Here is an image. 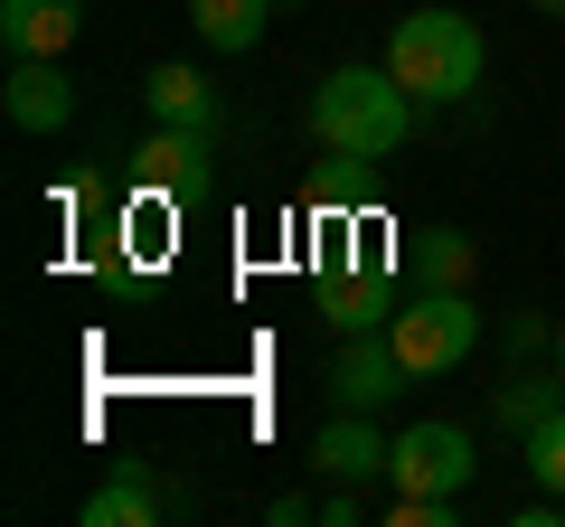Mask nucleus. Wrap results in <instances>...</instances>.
<instances>
[{"instance_id":"f257e3e1","label":"nucleus","mask_w":565,"mask_h":527,"mask_svg":"<svg viewBox=\"0 0 565 527\" xmlns=\"http://www.w3.org/2000/svg\"><path fill=\"white\" fill-rule=\"evenodd\" d=\"M405 132H415V95L386 76V57L377 66H330L311 85V142L330 161H386Z\"/></svg>"},{"instance_id":"f03ea898","label":"nucleus","mask_w":565,"mask_h":527,"mask_svg":"<svg viewBox=\"0 0 565 527\" xmlns=\"http://www.w3.org/2000/svg\"><path fill=\"white\" fill-rule=\"evenodd\" d=\"M386 76L405 85L415 104H462L481 85V29L462 10H405L386 29Z\"/></svg>"},{"instance_id":"7ed1b4c3","label":"nucleus","mask_w":565,"mask_h":527,"mask_svg":"<svg viewBox=\"0 0 565 527\" xmlns=\"http://www.w3.org/2000/svg\"><path fill=\"white\" fill-rule=\"evenodd\" d=\"M386 340H396L405 377H452V367L481 348V311H471V292H462V283H424L415 302H396Z\"/></svg>"},{"instance_id":"20e7f679","label":"nucleus","mask_w":565,"mask_h":527,"mask_svg":"<svg viewBox=\"0 0 565 527\" xmlns=\"http://www.w3.org/2000/svg\"><path fill=\"white\" fill-rule=\"evenodd\" d=\"M471 471H481V452H471L462 424H405L396 452H386V481L396 490H452V499H462Z\"/></svg>"},{"instance_id":"39448f33","label":"nucleus","mask_w":565,"mask_h":527,"mask_svg":"<svg viewBox=\"0 0 565 527\" xmlns=\"http://www.w3.org/2000/svg\"><path fill=\"white\" fill-rule=\"evenodd\" d=\"M0 114L20 122V132H66V122H76V76H66L57 57H10Z\"/></svg>"},{"instance_id":"423d86ee","label":"nucleus","mask_w":565,"mask_h":527,"mask_svg":"<svg viewBox=\"0 0 565 527\" xmlns=\"http://www.w3.org/2000/svg\"><path fill=\"white\" fill-rule=\"evenodd\" d=\"M396 386H415V377H405V358H396V340H386V330H349V348L330 358V396L359 406V415H377Z\"/></svg>"},{"instance_id":"0eeeda50","label":"nucleus","mask_w":565,"mask_h":527,"mask_svg":"<svg viewBox=\"0 0 565 527\" xmlns=\"http://www.w3.org/2000/svg\"><path fill=\"white\" fill-rule=\"evenodd\" d=\"M386 452H396V433H377V415L359 406H340L311 433V471H330V481H386Z\"/></svg>"},{"instance_id":"6e6552de","label":"nucleus","mask_w":565,"mask_h":527,"mask_svg":"<svg viewBox=\"0 0 565 527\" xmlns=\"http://www.w3.org/2000/svg\"><path fill=\"white\" fill-rule=\"evenodd\" d=\"M85 29V0H0V47L10 57H66Z\"/></svg>"},{"instance_id":"1a4fd4ad","label":"nucleus","mask_w":565,"mask_h":527,"mask_svg":"<svg viewBox=\"0 0 565 527\" xmlns=\"http://www.w3.org/2000/svg\"><path fill=\"white\" fill-rule=\"evenodd\" d=\"M141 104H151V122H180V132H217V95H207V76L199 66H151L141 76Z\"/></svg>"},{"instance_id":"9d476101","label":"nucleus","mask_w":565,"mask_h":527,"mask_svg":"<svg viewBox=\"0 0 565 527\" xmlns=\"http://www.w3.org/2000/svg\"><path fill=\"white\" fill-rule=\"evenodd\" d=\"M189 29H199L217 57H255L264 29H274V0H189Z\"/></svg>"},{"instance_id":"9b49d317","label":"nucleus","mask_w":565,"mask_h":527,"mask_svg":"<svg viewBox=\"0 0 565 527\" xmlns=\"http://www.w3.org/2000/svg\"><path fill=\"white\" fill-rule=\"evenodd\" d=\"M207 142H217V132H180V122H161L132 161H141V180H151V189H189V180H199V161H207Z\"/></svg>"},{"instance_id":"f8f14e48","label":"nucleus","mask_w":565,"mask_h":527,"mask_svg":"<svg viewBox=\"0 0 565 527\" xmlns=\"http://www.w3.org/2000/svg\"><path fill=\"white\" fill-rule=\"evenodd\" d=\"M330 330H386L396 321V302H386V273H340V283L321 292Z\"/></svg>"},{"instance_id":"ddd939ff","label":"nucleus","mask_w":565,"mask_h":527,"mask_svg":"<svg viewBox=\"0 0 565 527\" xmlns=\"http://www.w3.org/2000/svg\"><path fill=\"white\" fill-rule=\"evenodd\" d=\"M556 406H565V377H509L500 396H490V415H500V433H519V443H527V433H537V424H546Z\"/></svg>"},{"instance_id":"4468645a","label":"nucleus","mask_w":565,"mask_h":527,"mask_svg":"<svg viewBox=\"0 0 565 527\" xmlns=\"http://www.w3.org/2000/svg\"><path fill=\"white\" fill-rule=\"evenodd\" d=\"M151 508H161V499H151V481H141V471H114V481H104L76 518H85V527H141Z\"/></svg>"},{"instance_id":"2eb2a0df","label":"nucleus","mask_w":565,"mask_h":527,"mask_svg":"<svg viewBox=\"0 0 565 527\" xmlns=\"http://www.w3.org/2000/svg\"><path fill=\"white\" fill-rule=\"evenodd\" d=\"M471 264H481V245L462 226H434L424 236V283H471Z\"/></svg>"},{"instance_id":"dca6fc26","label":"nucleus","mask_w":565,"mask_h":527,"mask_svg":"<svg viewBox=\"0 0 565 527\" xmlns=\"http://www.w3.org/2000/svg\"><path fill=\"white\" fill-rule=\"evenodd\" d=\"M519 452H527V471H537V490H556V499H565V406L546 415V424L527 433Z\"/></svg>"},{"instance_id":"f3484780","label":"nucleus","mask_w":565,"mask_h":527,"mask_svg":"<svg viewBox=\"0 0 565 527\" xmlns=\"http://www.w3.org/2000/svg\"><path fill=\"white\" fill-rule=\"evenodd\" d=\"M359 490H367V481H340V490H330V499H321V527H359V518H367Z\"/></svg>"},{"instance_id":"a211bd4d","label":"nucleus","mask_w":565,"mask_h":527,"mask_svg":"<svg viewBox=\"0 0 565 527\" xmlns=\"http://www.w3.org/2000/svg\"><path fill=\"white\" fill-rule=\"evenodd\" d=\"M311 518H321V499H302V490H282V499H274V527H311Z\"/></svg>"},{"instance_id":"6ab92c4d","label":"nucleus","mask_w":565,"mask_h":527,"mask_svg":"<svg viewBox=\"0 0 565 527\" xmlns=\"http://www.w3.org/2000/svg\"><path fill=\"white\" fill-rule=\"evenodd\" d=\"M527 10H546V20H565V0H527Z\"/></svg>"},{"instance_id":"aec40b11","label":"nucleus","mask_w":565,"mask_h":527,"mask_svg":"<svg viewBox=\"0 0 565 527\" xmlns=\"http://www.w3.org/2000/svg\"><path fill=\"white\" fill-rule=\"evenodd\" d=\"M556 377H565V321H556Z\"/></svg>"},{"instance_id":"412c9836","label":"nucleus","mask_w":565,"mask_h":527,"mask_svg":"<svg viewBox=\"0 0 565 527\" xmlns=\"http://www.w3.org/2000/svg\"><path fill=\"white\" fill-rule=\"evenodd\" d=\"M274 10H302V0H274Z\"/></svg>"}]
</instances>
